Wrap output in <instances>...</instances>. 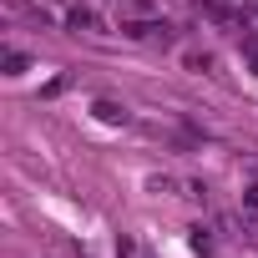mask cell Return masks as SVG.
I'll use <instances>...</instances> for the list:
<instances>
[{
	"instance_id": "obj_1",
	"label": "cell",
	"mask_w": 258,
	"mask_h": 258,
	"mask_svg": "<svg viewBox=\"0 0 258 258\" xmlns=\"http://www.w3.org/2000/svg\"><path fill=\"white\" fill-rule=\"evenodd\" d=\"M198 11H203L208 21H223V26H243V16H233L228 6H218V0H198Z\"/></svg>"
},
{
	"instance_id": "obj_2",
	"label": "cell",
	"mask_w": 258,
	"mask_h": 258,
	"mask_svg": "<svg viewBox=\"0 0 258 258\" xmlns=\"http://www.w3.org/2000/svg\"><path fill=\"white\" fill-rule=\"evenodd\" d=\"M96 116H101L106 126H116V121H126V106H116V101H96Z\"/></svg>"
},
{
	"instance_id": "obj_3",
	"label": "cell",
	"mask_w": 258,
	"mask_h": 258,
	"mask_svg": "<svg viewBox=\"0 0 258 258\" xmlns=\"http://www.w3.org/2000/svg\"><path fill=\"white\" fill-rule=\"evenodd\" d=\"M243 218H248V223H258V182L243 192Z\"/></svg>"
},
{
	"instance_id": "obj_4",
	"label": "cell",
	"mask_w": 258,
	"mask_h": 258,
	"mask_svg": "<svg viewBox=\"0 0 258 258\" xmlns=\"http://www.w3.org/2000/svg\"><path fill=\"white\" fill-rule=\"evenodd\" d=\"M26 66H31V61H26V56H21V51H11V56H6V76H21V71H26Z\"/></svg>"
},
{
	"instance_id": "obj_5",
	"label": "cell",
	"mask_w": 258,
	"mask_h": 258,
	"mask_svg": "<svg viewBox=\"0 0 258 258\" xmlns=\"http://www.w3.org/2000/svg\"><path fill=\"white\" fill-rule=\"evenodd\" d=\"M71 26H76V31H81V26H96V16H91L86 6H76V11H71Z\"/></svg>"
},
{
	"instance_id": "obj_6",
	"label": "cell",
	"mask_w": 258,
	"mask_h": 258,
	"mask_svg": "<svg viewBox=\"0 0 258 258\" xmlns=\"http://www.w3.org/2000/svg\"><path fill=\"white\" fill-rule=\"evenodd\" d=\"M248 66H253V71H258V41H253V46H248Z\"/></svg>"
}]
</instances>
